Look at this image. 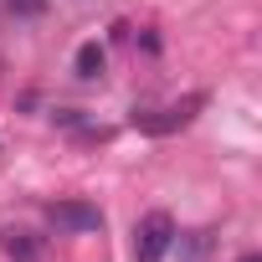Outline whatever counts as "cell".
Instances as JSON below:
<instances>
[{
  "mask_svg": "<svg viewBox=\"0 0 262 262\" xmlns=\"http://www.w3.org/2000/svg\"><path fill=\"white\" fill-rule=\"evenodd\" d=\"M175 216L170 211H149L139 226H134V262H165V252L175 247Z\"/></svg>",
  "mask_w": 262,
  "mask_h": 262,
  "instance_id": "1",
  "label": "cell"
},
{
  "mask_svg": "<svg viewBox=\"0 0 262 262\" xmlns=\"http://www.w3.org/2000/svg\"><path fill=\"white\" fill-rule=\"evenodd\" d=\"M201 103H206V98L195 93V98L170 103V108H134V128H144V134H175V128H185V123L195 118Z\"/></svg>",
  "mask_w": 262,
  "mask_h": 262,
  "instance_id": "2",
  "label": "cell"
},
{
  "mask_svg": "<svg viewBox=\"0 0 262 262\" xmlns=\"http://www.w3.org/2000/svg\"><path fill=\"white\" fill-rule=\"evenodd\" d=\"M47 216H52V226H62V231H98V226H103V211L88 206V201H57V206H47Z\"/></svg>",
  "mask_w": 262,
  "mask_h": 262,
  "instance_id": "3",
  "label": "cell"
},
{
  "mask_svg": "<svg viewBox=\"0 0 262 262\" xmlns=\"http://www.w3.org/2000/svg\"><path fill=\"white\" fill-rule=\"evenodd\" d=\"M0 247H6V257H11V262H41V242H36L31 231L6 226V231H0Z\"/></svg>",
  "mask_w": 262,
  "mask_h": 262,
  "instance_id": "4",
  "label": "cell"
},
{
  "mask_svg": "<svg viewBox=\"0 0 262 262\" xmlns=\"http://www.w3.org/2000/svg\"><path fill=\"white\" fill-rule=\"evenodd\" d=\"M103 62H108V57H103L98 41H82V47H77V77H82V82H98V77H103Z\"/></svg>",
  "mask_w": 262,
  "mask_h": 262,
  "instance_id": "5",
  "label": "cell"
},
{
  "mask_svg": "<svg viewBox=\"0 0 262 262\" xmlns=\"http://www.w3.org/2000/svg\"><path fill=\"white\" fill-rule=\"evenodd\" d=\"M11 11H21V16H41L47 11V0H6Z\"/></svg>",
  "mask_w": 262,
  "mask_h": 262,
  "instance_id": "6",
  "label": "cell"
},
{
  "mask_svg": "<svg viewBox=\"0 0 262 262\" xmlns=\"http://www.w3.org/2000/svg\"><path fill=\"white\" fill-rule=\"evenodd\" d=\"M242 262H262V257H257V252H247V257H242Z\"/></svg>",
  "mask_w": 262,
  "mask_h": 262,
  "instance_id": "7",
  "label": "cell"
}]
</instances>
